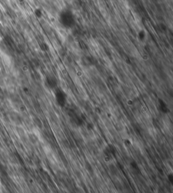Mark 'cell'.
<instances>
[{
  "label": "cell",
  "mask_w": 173,
  "mask_h": 193,
  "mask_svg": "<svg viewBox=\"0 0 173 193\" xmlns=\"http://www.w3.org/2000/svg\"><path fill=\"white\" fill-rule=\"evenodd\" d=\"M58 22L66 29L74 28L76 24V16L71 8H64L60 11L58 16Z\"/></svg>",
  "instance_id": "obj_1"
}]
</instances>
